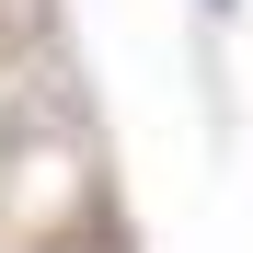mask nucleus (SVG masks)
Listing matches in <instances>:
<instances>
[{"mask_svg": "<svg viewBox=\"0 0 253 253\" xmlns=\"http://www.w3.org/2000/svg\"><path fill=\"white\" fill-rule=\"evenodd\" d=\"M207 12H230V0H207Z\"/></svg>", "mask_w": 253, "mask_h": 253, "instance_id": "1", "label": "nucleus"}]
</instances>
